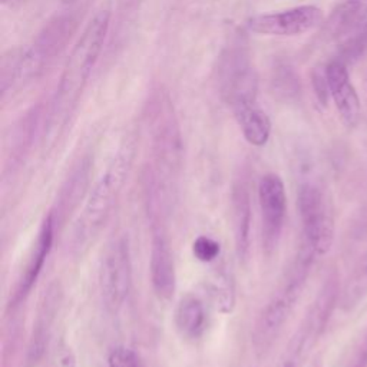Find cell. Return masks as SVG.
Segmentation results:
<instances>
[{
    "mask_svg": "<svg viewBox=\"0 0 367 367\" xmlns=\"http://www.w3.org/2000/svg\"><path fill=\"white\" fill-rule=\"evenodd\" d=\"M109 19L111 13L108 11L98 12L86 26L68 62H66L53 111L45 132V141H55L59 137L68 116L78 102L99 55L102 52L109 29Z\"/></svg>",
    "mask_w": 367,
    "mask_h": 367,
    "instance_id": "6da1fadb",
    "label": "cell"
},
{
    "mask_svg": "<svg viewBox=\"0 0 367 367\" xmlns=\"http://www.w3.org/2000/svg\"><path fill=\"white\" fill-rule=\"evenodd\" d=\"M132 158V147L129 144L122 147L101 178L92 187L84 211L71 234V251L74 255L82 257L109 220L128 180Z\"/></svg>",
    "mask_w": 367,
    "mask_h": 367,
    "instance_id": "7a4b0ae2",
    "label": "cell"
},
{
    "mask_svg": "<svg viewBox=\"0 0 367 367\" xmlns=\"http://www.w3.org/2000/svg\"><path fill=\"white\" fill-rule=\"evenodd\" d=\"M312 255H314L312 250L305 246L290 272L288 279L258 316L253 331V346L258 354H264L270 350L290 317L305 286Z\"/></svg>",
    "mask_w": 367,
    "mask_h": 367,
    "instance_id": "3957f363",
    "label": "cell"
},
{
    "mask_svg": "<svg viewBox=\"0 0 367 367\" xmlns=\"http://www.w3.org/2000/svg\"><path fill=\"white\" fill-rule=\"evenodd\" d=\"M297 206L306 246L314 255H324L335 239V217L330 199L319 184L303 181L298 187Z\"/></svg>",
    "mask_w": 367,
    "mask_h": 367,
    "instance_id": "277c9868",
    "label": "cell"
},
{
    "mask_svg": "<svg viewBox=\"0 0 367 367\" xmlns=\"http://www.w3.org/2000/svg\"><path fill=\"white\" fill-rule=\"evenodd\" d=\"M132 284V264L128 239L118 237L105 254L101 272V290L107 309L116 313L128 298Z\"/></svg>",
    "mask_w": 367,
    "mask_h": 367,
    "instance_id": "5b68a950",
    "label": "cell"
},
{
    "mask_svg": "<svg viewBox=\"0 0 367 367\" xmlns=\"http://www.w3.org/2000/svg\"><path fill=\"white\" fill-rule=\"evenodd\" d=\"M258 203L262 218L264 250L273 251L279 243L287 214V195L277 174H265L258 182Z\"/></svg>",
    "mask_w": 367,
    "mask_h": 367,
    "instance_id": "8992f818",
    "label": "cell"
},
{
    "mask_svg": "<svg viewBox=\"0 0 367 367\" xmlns=\"http://www.w3.org/2000/svg\"><path fill=\"white\" fill-rule=\"evenodd\" d=\"M323 18V11L317 6H297L251 18L248 29L265 36H297L320 26Z\"/></svg>",
    "mask_w": 367,
    "mask_h": 367,
    "instance_id": "52a82bcc",
    "label": "cell"
},
{
    "mask_svg": "<svg viewBox=\"0 0 367 367\" xmlns=\"http://www.w3.org/2000/svg\"><path fill=\"white\" fill-rule=\"evenodd\" d=\"M149 272L154 293L162 302H168L177 288V273L170 240L161 229L152 237Z\"/></svg>",
    "mask_w": 367,
    "mask_h": 367,
    "instance_id": "ba28073f",
    "label": "cell"
},
{
    "mask_svg": "<svg viewBox=\"0 0 367 367\" xmlns=\"http://www.w3.org/2000/svg\"><path fill=\"white\" fill-rule=\"evenodd\" d=\"M324 74L330 95L333 96L342 121L349 128L356 126L360 119V101L353 84L350 82L346 63L340 59L333 60L327 65Z\"/></svg>",
    "mask_w": 367,
    "mask_h": 367,
    "instance_id": "9c48e42d",
    "label": "cell"
},
{
    "mask_svg": "<svg viewBox=\"0 0 367 367\" xmlns=\"http://www.w3.org/2000/svg\"><path fill=\"white\" fill-rule=\"evenodd\" d=\"M92 177V161L89 158L81 159L71 171V174L66 177L65 182L62 184L55 208L52 211L55 225L65 224L68 218L74 214L78 206L84 201L91 185Z\"/></svg>",
    "mask_w": 367,
    "mask_h": 367,
    "instance_id": "30bf717a",
    "label": "cell"
},
{
    "mask_svg": "<svg viewBox=\"0 0 367 367\" xmlns=\"http://www.w3.org/2000/svg\"><path fill=\"white\" fill-rule=\"evenodd\" d=\"M55 227L56 225H55L53 215H52V213H49L41 225L36 243L30 251L25 270H23V273L18 281V286L15 288V293L12 295L11 306H18L22 300L29 294L33 284H35L36 280L39 279L41 272L44 269V264L52 250Z\"/></svg>",
    "mask_w": 367,
    "mask_h": 367,
    "instance_id": "8fae6325",
    "label": "cell"
},
{
    "mask_svg": "<svg viewBox=\"0 0 367 367\" xmlns=\"http://www.w3.org/2000/svg\"><path fill=\"white\" fill-rule=\"evenodd\" d=\"M60 298H62V293H60L59 284H56V283L51 284L45 290V293L41 298L36 320H35V324H33L30 345H29V361L30 363H36L45 353L51 331H52V326H53L56 314L59 312Z\"/></svg>",
    "mask_w": 367,
    "mask_h": 367,
    "instance_id": "7c38bea8",
    "label": "cell"
},
{
    "mask_svg": "<svg viewBox=\"0 0 367 367\" xmlns=\"http://www.w3.org/2000/svg\"><path fill=\"white\" fill-rule=\"evenodd\" d=\"M232 220H234L236 250L240 261H246L250 254L251 243V199L248 187L244 181L234 184L231 194Z\"/></svg>",
    "mask_w": 367,
    "mask_h": 367,
    "instance_id": "4fadbf2b",
    "label": "cell"
},
{
    "mask_svg": "<svg viewBox=\"0 0 367 367\" xmlns=\"http://www.w3.org/2000/svg\"><path fill=\"white\" fill-rule=\"evenodd\" d=\"M232 112H234L243 135L248 144L254 147H264L269 142L272 122L267 114L258 107L257 101L232 107Z\"/></svg>",
    "mask_w": 367,
    "mask_h": 367,
    "instance_id": "5bb4252c",
    "label": "cell"
},
{
    "mask_svg": "<svg viewBox=\"0 0 367 367\" xmlns=\"http://www.w3.org/2000/svg\"><path fill=\"white\" fill-rule=\"evenodd\" d=\"M175 327L185 339H196L206 328V309L201 300L188 294L180 300L175 309Z\"/></svg>",
    "mask_w": 367,
    "mask_h": 367,
    "instance_id": "9a60e30c",
    "label": "cell"
},
{
    "mask_svg": "<svg viewBox=\"0 0 367 367\" xmlns=\"http://www.w3.org/2000/svg\"><path fill=\"white\" fill-rule=\"evenodd\" d=\"M367 18V11L363 9L360 0H346L331 13L326 30L331 38H342L353 33Z\"/></svg>",
    "mask_w": 367,
    "mask_h": 367,
    "instance_id": "2e32d148",
    "label": "cell"
},
{
    "mask_svg": "<svg viewBox=\"0 0 367 367\" xmlns=\"http://www.w3.org/2000/svg\"><path fill=\"white\" fill-rule=\"evenodd\" d=\"M211 291L217 303V309L228 314L236 306V288L232 276L225 269H218L211 279Z\"/></svg>",
    "mask_w": 367,
    "mask_h": 367,
    "instance_id": "e0dca14e",
    "label": "cell"
},
{
    "mask_svg": "<svg viewBox=\"0 0 367 367\" xmlns=\"http://www.w3.org/2000/svg\"><path fill=\"white\" fill-rule=\"evenodd\" d=\"M221 246L217 240L208 236H199L192 243V254L194 257L201 262H213L220 257Z\"/></svg>",
    "mask_w": 367,
    "mask_h": 367,
    "instance_id": "ac0fdd59",
    "label": "cell"
},
{
    "mask_svg": "<svg viewBox=\"0 0 367 367\" xmlns=\"http://www.w3.org/2000/svg\"><path fill=\"white\" fill-rule=\"evenodd\" d=\"M108 366L109 367H142L137 353L124 346L111 350L108 356Z\"/></svg>",
    "mask_w": 367,
    "mask_h": 367,
    "instance_id": "d6986e66",
    "label": "cell"
},
{
    "mask_svg": "<svg viewBox=\"0 0 367 367\" xmlns=\"http://www.w3.org/2000/svg\"><path fill=\"white\" fill-rule=\"evenodd\" d=\"M76 360L72 350L68 346H63L58 356V367H75Z\"/></svg>",
    "mask_w": 367,
    "mask_h": 367,
    "instance_id": "ffe728a7",
    "label": "cell"
},
{
    "mask_svg": "<svg viewBox=\"0 0 367 367\" xmlns=\"http://www.w3.org/2000/svg\"><path fill=\"white\" fill-rule=\"evenodd\" d=\"M2 2H4V4H8V2H12V0H2Z\"/></svg>",
    "mask_w": 367,
    "mask_h": 367,
    "instance_id": "44dd1931",
    "label": "cell"
},
{
    "mask_svg": "<svg viewBox=\"0 0 367 367\" xmlns=\"http://www.w3.org/2000/svg\"><path fill=\"white\" fill-rule=\"evenodd\" d=\"M366 272H367V257H366Z\"/></svg>",
    "mask_w": 367,
    "mask_h": 367,
    "instance_id": "7402d4cb",
    "label": "cell"
},
{
    "mask_svg": "<svg viewBox=\"0 0 367 367\" xmlns=\"http://www.w3.org/2000/svg\"><path fill=\"white\" fill-rule=\"evenodd\" d=\"M357 367H364V366H361V364H359V366H357Z\"/></svg>",
    "mask_w": 367,
    "mask_h": 367,
    "instance_id": "603a6c76",
    "label": "cell"
},
{
    "mask_svg": "<svg viewBox=\"0 0 367 367\" xmlns=\"http://www.w3.org/2000/svg\"><path fill=\"white\" fill-rule=\"evenodd\" d=\"M287 367H291V366H287Z\"/></svg>",
    "mask_w": 367,
    "mask_h": 367,
    "instance_id": "cb8c5ba5",
    "label": "cell"
}]
</instances>
